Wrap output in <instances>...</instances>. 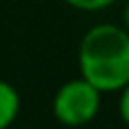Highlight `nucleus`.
<instances>
[{"instance_id":"1","label":"nucleus","mask_w":129,"mask_h":129,"mask_svg":"<svg viewBox=\"0 0 129 129\" xmlns=\"http://www.w3.org/2000/svg\"><path fill=\"white\" fill-rule=\"evenodd\" d=\"M77 68L104 95L118 93L129 82V32L113 23L88 27L77 48Z\"/></svg>"},{"instance_id":"2","label":"nucleus","mask_w":129,"mask_h":129,"mask_svg":"<svg viewBox=\"0 0 129 129\" xmlns=\"http://www.w3.org/2000/svg\"><path fill=\"white\" fill-rule=\"evenodd\" d=\"M102 95L104 93L82 75L73 77L57 88L52 98V116L66 127H84L100 113Z\"/></svg>"},{"instance_id":"3","label":"nucleus","mask_w":129,"mask_h":129,"mask_svg":"<svg viewBox=\"0 0 129 129\" xmlns=\"http://www.w3.org/2000/svg\"><path fill=\"white\" fill-rule=\"evenodd\" d=\"M18 113H20V95H18V91L9 82L0 79V129L11 127L16 122Z\"/></svg>"},{"instance_id":"4","label":"nucleus","mask_w":129,"mask_h":129,"mask_svg":"<svg viewBox=\"0 0 129 129\" xmlns=\"http://www.w3.org/2000/svg\"><path fill=\"white\" fill-rule=\"evenodd\" d=\"M66 2L68 7L77 9V11H86V14H95V11H102V9H109L116 0H61Z\"/></svg>"},{"instance_id":"5","label":"nucleus","mask_w":129,"mask_h":129,"mask_svg":"<svg viewBox=\"0 0 129 129\" xmlns=\"http://www.w3.org/2000/svg\"><path fill=\"white\" fill-rule=\"evenodd\" d=\"M118 113H120V120L129 127V82L118 91Z\"/></svg>"},{"instance_id":"6","label":"nucleus","mask_w":129,"mask_h":129,"mask_svg":"<svg viewBox=\"0 0 129 129\" xmlns=\"http://www.w3.org/2000/svg\"><path fill=\"white\" fill-rule=\"evenodd\" d=\"M122 27L129 32V2L125 5V9H122Z\"/></svg>"}]
</instances>
